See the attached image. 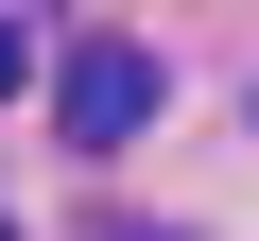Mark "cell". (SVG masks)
Returning a JSON list of instances; mask_svg holds the SVG:
<instances>
[{
  "label": "cell",
  "instance_id": "cell-1",
  "mask_svg": "<svg viewBox=\"0 0 259 241\" xmlns=\"http://www.w3.org/2000/svg\"><path fill=\"white\" fill-rule=\"evenodd\" d=\"M52 120H69V155H121V138L156 120V52H139V35H69V52H52Z\"/></svg>",
  "mask_w": 259,
  "mask_h": 241
},
{
  "label": "cell",
  "instance_id": "cell-2",
  "mask_svg": "<svg viewBox=\"0 0 259 241\" xmlns=\"http://www.w3.org/2000/svg\"><path fill=\"white\" fill-rule=\"evenodd\" d=\"M18 69H35V35H18V18H0V103H18Z\"/></svg>",
  "mask_w": 259,
  "mask_h": 241
},
{
  "label": "cell",
  "instance_id": "cell-3",
  "mask_svg": "<svg viewBox=\"0 0 259 241\" xmlns=\"http://www.w3.org/2000/svg\"><path fill=\"white\" fill-rule=\"evenodd\" d=\"M0 241H18V224H0Z\"/></svg>",
  "mask_w": 259,
  "mask_h": 241
}]
</instances>
